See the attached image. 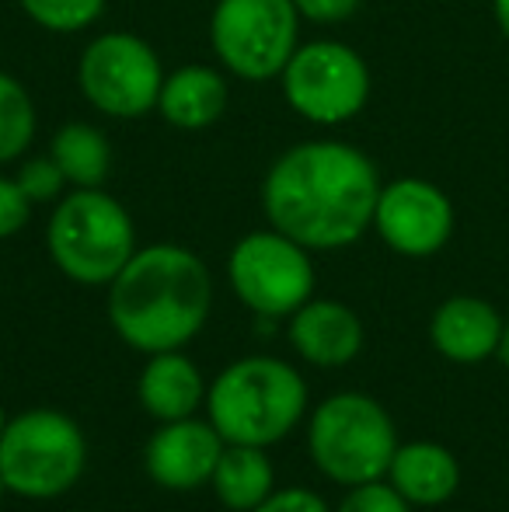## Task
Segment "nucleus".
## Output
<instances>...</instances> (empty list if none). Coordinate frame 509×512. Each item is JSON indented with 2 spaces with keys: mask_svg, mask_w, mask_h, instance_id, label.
Segmentation results:
<instances>
[{
  "mask_svg": "<svg viewBox=\"0 0 509 512\" xmlns=\"http://www.w3.org/2000/svg\"><path fill=\"white\" fill-rule=\"evenodd\" d=\"M381 189L377 164L360 147L307 140L283 150L265 171L262 209L272 230L307 251H335L374 227Z\"/></svg>",
  "mask_w": 509,
  "mask_h": 512,
  "instance_id": "f257e3e1",
  "label": "nucleus"
},
{
  "mask_svg": "<svg viewBox=\"0 0 509 512\" xmlns=\"http://www.w3.org/2000/svg\"><path fill=\"white\" fill-rule=\"evenodd\" d=\"M213 304L206 262L182 244L136 248L109 283V321L136 352H171L203 331Z\"/></svg>",
  "mask_w": 509,
  "mask_h": 512,
  "instance_id": "f03ea898",
  "label": "nucleus"
},
{
  "mask_svg": "<svg viewBox=\"0 0 509 512\" xmlns=\"http://www.w3.org/2000/svg\"><path fill=\"white\" fill-rule=\"evenodd\" d=\"M307 408V384L290 363L248 356L206 387V415L224 443L272 446L286 439Z\"/></svg>",
  "mask_w": 509,
  "mask_h": 512,
  "instance_id": "7ed1b4c3",
  "label": "nucleus"
},
{
  "mask_svg": "<svg viewBox=\"0 0 509 512\" xmlns=\"http://www.w3.org/2000/svg\"><path fill=\"white\" fill-rule=\"evenodd\" d=\"M53 265L81 286H109L136 255L133 216L102 189H74L56 203L46 227Z\"/></svg>",
  "mask_w": 509,
  "mask_h": 512,
  "instance_id": "20e7f679",
  "label": "nucleus"
},
{
  "mask_svg": "<svg viewBox=\"0 0 509 512\" xmlns=\"http://www.w3.org/2000/svg\"><path fill=\"white\" fill-rule=\"evenodd\" d=\"M307 446L325 478L356 488L387 478V467L398 450V432L381 401L346 391L314 408Z\"/></svg>",
  "mask_w": 509,
  "mask_h": 512,
  "instance_id": "39448f33",
  "label": "nucleus"
},
{
  "mask_svg": "<svg viewBox=\"0 0 509 512\" xmlns=\"http://www.w3.org/2000/svg\"><path fill=\"white\" fill-rule=\"evenodd\" d=\"M88 443L81 425L56 408H32L11 418L0 436V474L21 499H60L81 481Z\"/></svg>",
  "mask_w": 509,
  "mask_h": 512,
  "instance_id": "423d86ee",
  "label": "nucleus"
},
{
  "mask_svg": "<svg viewBox=\"0 0 509 512\" xmlns=\"http://www.w3.org/2000/svg\"><path fill=\"white\" fill-rule=\"evenodd\" d=\"M210 46L241 81H272L300 46V11L293 0H217Z\"/></svg>",
  "mask_w": 509,
  "mask_h": 512,
  "instance_id": "0eeeda50",
  "label": "nucleus"
},
{
  "mask_svg": "<svg viewBox=\"0 0 509 512\" xmlns=\"http://www.w3.org/2000/svg\"><path fill=\"white\" fill-rule=\"evenodd\" d=\"M283 98L297 115L318 126H342L370 102V67L353 46L318 39L297 46L279 74Z\"/></svg>",
  "mask_w": 509,
  "mask_h": 512,
  "instance_id": "6e6552de",
  "label": "nucleus"
},
{
  "mask_svg": "<svg viewBox=\"0 0 509 512\" xmlns=\"http://www.w3.org/2000/svg\"><path fill=\"white\" fill-rule=\"evenodd\" d=\"M77 84L91 108L112 119H140L161 98L164 70L154 46L133 32H105L91 39L77 63Z\"/></svg>",
  "mask_w": 509,
  "mask_h": 512,
  "instance_id": "1a4fd4ad",
  "label": "nucleus"
},
{
  "mask_svg": "<svg viewBox=\"0 0 509 512\" xmlns=\"http://www.w3.org/2000/svg\"><path fill=\"white\" fill-rule=\"evenodd\" d=\"M234 297L262 317H290L314 297V265L304 244L279 230H255L227 258Z\"/></svg>",
  "mask_w": 509,
  "mask_h": 512,
  "instance_id": "9d476101",
  "label": "nucleus"
},
{
  "mask_svg": "<svg viewBox=\"0 0 509 512\" xmlns=\"http://www.w3.org/2000/svg\"><path fill=\"white\" fill-rule=\"evenodd\" d=\"M454 203L426 178H398L384 185L374 209V230L391 251L405 258H429L454 237Z\"/></svg>",
  "mask_w": 509,
  "mask_h": 512,
  "instance_id": "9b49d317",
  "label": "nucleus"
},
{
  "mask_svg": "<svg viewBox=\"0 0 509 512\" xmlns=\"http://www.w3.org/2000/svg\"><path fill=\"white\" fill-rule=\"evenodd\" d=\"M224 446V436L213 429L210 418L199 422L192 415L161 422V429L147 443V474L168 492H192L213 478Z\"/></svg>",
  "mask_w": 509,
  "mask_h": 512,
  "instance_id": "f8f14e48",
  "label": "nucleus"
},
{
  "mask_svg": "<svg viewBox=\"0 0 509 512\" xmlns=\"http://www.w3.org/2000/svg\"><path fill=\"white\" fill-rule=\"evenodd\" d=\"M290 345L300 359L321 370H335L360 356L363 321L339 300H307L290 314Z\"/></svg>",
  "mask_w": 509,
  "mask_h": 512,
  "instance_id": "ddd939ff",
  "label": "nucleus"
},
{
  "mask_svg": "<svg viewBox=\"0 0 509 512\" xmlns=\"http://www.w3.org/2000/svg\"><path fill=\"white\" fill-rule=\"evenodd\" d=\"M506 321L482 297H450L433 310L429 338L436 352L450 363L475 366L489 356H499Z\"/></svg>",
  "mask_w": 509,
  "mask_h": 512,
  "instance_id": "4468645a",
  "label": "nucleus"
},
{
  "mask_svg": "<svg viewBox=\"0 0 509 512\" xmlns=\"http://www.w3.org/2000/svg\"><path fill=\"white\" fill-rule=\"evenodd\" d=\"M136 394H140V405L147 408L150 418L178 422V418L196 415V408L206 401V384L199 366L178 349H171L154 352L147 359L140 380H136Z\"/></svg>",
  "mask_w": 509,
  "mask_h": 512,
  "instance_id": "2eb2a0df",
  "label": "nucleus"
},
{
  "mask_svg": "<svg viewBox=\"0 0 509 512\" xmlns=\"http://www.w3.org/2000/svg\"><path fill=\"white\" fill-rule=\"evenodd\" d=\"M387 481L401 492L408 506H443L461 485V464L440 443H405L394 450Z\"/></svg>",
  "mask_w": 509,
  "mask_h": 512,
  "instance_id": "dca6fc26",
  "label": "nucleus"
},
{
  "mask_svg": "<svg viewBox=\"0 0 509 512\" xmlns=\"http://www.w3.org/2000/svg\"><path fill=\"white\" fill-rule=\"evenodd\" d=\"M157 112L164 115V122L192 129V133L213 126L227 112V81L220 77V70L203 67V63L178 67L175 74L164 77Z\"/></svg>",
  "mask_w": 509,
  "mask_h": 512,
  "instance_id": "f3484780",
  "label": "nucleus"
},
{
  "mask_svg": "<svg viewBox=\"0 0 509 512\" xmlns=\"http://www.w3.org/2000/svg\"><path fill=\"white\" fill-rule=\"evenodd\" d=\"M210 485L231 512H255L276 492V471L265 457V446L227 443Z\"/></svg>",
  "mask_w": 509,
  "mask_h": 512,
  "instance_id": "a211bd4d",
  "label": "nucleus"
},
{
  "mask_svg": "<svg viewBox=\"0 0 509 512\" xmlns=\"http://www.w3.org/2000/svg\"><path fill=\"white\" fill-rule=\"evenodd\" d=\"M49 157L74 189H102L112 168L109 140L91 122H67V126L56 129Z\"/></svg>",
  "mask_w": 509,
  "mask_h": 512,
  "instance_id": "6ab92c4d",
  "label": "nucleus"
},
{
  "mask_svg": "<svg viewBox=\"0 0 509 512\" xmlns=\"http://www.w3.org/2000/svg\"><path fill=\"white\" fill-rule=\"evenodd\" d=\"M35 140V105L18 77L0 70V164H11Z\"/></svg>",
  "mask_w": 509,
  "mask_h": 512,
  "instance_id": "aec40b11",
  "label": "nucleus"
},
{
  "mask_svg": "<svg viewBox=\"0 0 509 512\" xmlns=\"http://www.w3.org/2000/svg\"><path fill=\"white\" fill-rule=\"evenodd\" d=\"M18 7L46 32H84L105 11V0H18Z\"/></svg>",
  "mask_w": 509,
  "mask_h": 512,
  "instance_id": "412c9836",
  "label": "nucleus"
},
{
  "mask_svg": "<svg viewBox=\"0 0 509 512\" xmlns=\"http://www.w3.org/2000/svg\"><path fill=\"white\" fill-rule=\"evenodd\" d=\"M335 512H412L401 492L391 485V481H367V485L349 488V495L339 502Z\"/></svg>",
  "mask_w": 509,
  "mask_h": 512,
  "instance_id": "4be33fe9",
  "label": "nucleus"
},
{
  "mask_svg": "<svg viewBox=\"0 0 509 512\" xmlns=\"http://www.w3.org/2000/svg\"><path fill=\"white\" fill-rule=\"evenodd\" d=\"M18 185L25 189V196L32 203H49V199L60 196V189L67 185L63 171L56 168L53 157H35V161H25L18 171Z\"/></svg>",
  "mask_w": 509,
  "mask_h": 512,
  "instance_id": "5701e85b",
  "label": "nucleus"
},
{
  "mask_svg": "<svg viewBox=\"0 0 509 512\" xmlns=\"http://www.w3.org/2000/svg\"><path fill=\"white\" fill-rule=\"evenodd\" d=\"M32 216V199L25 196V189L18 185V178L0 175V241L14 237Z\"/></svg>",
  "mask_w": 509,
  "mask_h": 512,
  "instance_id": "b1692460",
  "label": "nucleus"
},
{
  "mask_svg": "<svg viewBox=\"0 0 509 512\" xmlns=\"http://www.w3.org/2000/svg\"><path fill=\"white\" fill-rule=\"evenodd\" d=\"M360 4L363 0H293L300 18L314 21V25H339V21L353 18Z\"/></svg>",
  "mask_w": 509,
  "mask_h": 512,
  "instance_id": "393cba45",
  "label": "nucleus"
},
{
  "mask_svg": "<svg viewBox=\"0 0 509 512\" xmlns=\"http://www.w3.org/2000/svg\"><path fill=\"white\" fill-rule=\"evenodd\" d=\"M255 512H332L321 495L307 492V488H283V492H272Z\"/></svg>",
  "mask_w": 509,
  "mask_h": 512,
  "instance_id": "a878e982",
  "label": "nucleus"
},
{
  "mask_svg": "<svg viewBox=\"0 0 509 512\" xmlns=\"http://www.w3.org/2000/svg\"><path fill=\"white\" fill-rule=\"evenodd\" d=\"M492 14H496V25L503 32V39L509 42V0H492Z\"/></svg>",
  "mask_w": 509,
  "mask_h": 512,
  "instance_id": "bb28decb",
  "label": "nucleus"
},
{
  "mask_svg": "<svg viewBox=\"0 0 509 512\" xmlns=\"http://www.w3.org/2000/svg\"><path fill=\"white\" fill-rule=\"evenodd\" d=\"M499 359H503V366L509 370V321H506V328H503V342H499Z\"/></svg>",
  "mask_w": 509,
  "mask_h": 512,
  "instance_id": "cd10ccee",
  "label": "nucleus"
},
{
  "mask_svg": "<svg viewBox=\"0 0 509 512\" xmlns=\"http://www.w3.org/2000/svg\"><path fill=\"white\" fill-rule=\"evenodd\" d=\"M7 422H11V418L4 415V405H0V436H4V429H7Z\"/></svg>",
  "mask_w": 509,
  "mask_h": 512,
  "instance_id": "c85d7f7f",
  "label": "nucleus"
},
{
  "mask_svg": "<svg viewBox=\"0 0 509 512\" xmlns=\"http://www.w3.org/2000/svg\"><path fill=\"white\" fill-rule=\"evenodd\" d=\"M4 495H7V485H4V474H0V502H4Z\"/></svg>",
  "mask_w": 509,
  "mask_h": 512,
  "instance_id": "c756f323",
  "label": "nucleus"
}]
</instances>
